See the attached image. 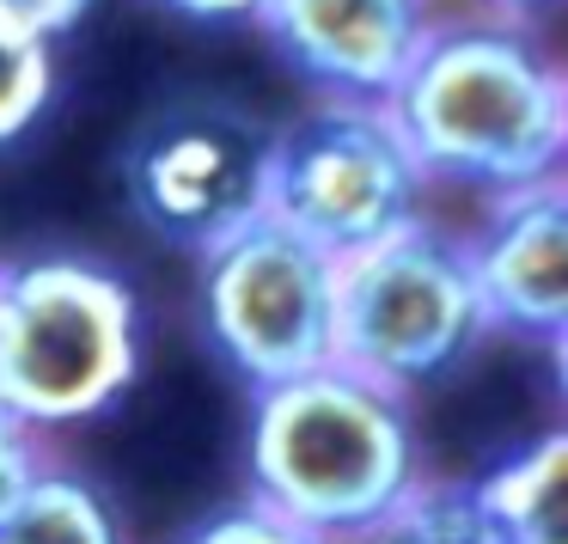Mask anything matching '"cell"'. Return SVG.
Segmentation results:
<instances>
[{
    "instance_id": "7",
    "label": "cell",
    "mask_w": 568,
    "mask_h": 544,
    "mask_svg": "<svg viewBox=\"0 0 568 544\" xmlns=\"http://www.w3.org/2000/svg\"><path fill=\"white\" fill-rule=\"evenodd\" d=\"M270 123L226 99H178L135 129L123 190L141 226L184 251H209L239 221L263 214Z\"/></svg>"
},
{
    "instance_id": "11",
    "label": "cell",
    "mask_w": 568,
    "mask_h": 544,
    "mask_svg": "<svg viewBox=\"0 0 568 544\" xmlns=\"http://www.w3.org/2000/svg\"><path fill=\"white\" fill-rule=\"evenodd\" d=\"M0 544H129V532L92 477L43 465L0 514Z\"/></svg>"
},
{
    "instance_id": "10",
    "label": "cell",
    "mask_w": 568,
    "mask_h": 544,
    "mask_svg": "<svg viewBox=\"0 0 568 544\" xmlns=\"http://www.w3.org/2000/svg\"><path fill=\"white\" fill-rule=\"evenodd\" d=\"M470 495L507 544H568V434L538 429L531 441L507 446L470 477Z\"/></svg>"
},
{
    "instance_id": "9",
    "label": "cell",
    "mask_w": 568,
    "mask_h": 544,
    "mask_svg": "<svg viewBox=\"0 0 568 544\" xmlns=\"http://www.w3.org/2000/svg\"><path fill=\"white\" fill-rule=\"evenodd\" d=\"M251 26L318 99L385 104L428 38V0H263Z\"/></svg>"
},
{
    "instance_id": "3",
    "label": "cell",
    "mask_w": 568,
    "mask_h": 544,
    "mask_svg": "<svg viewBox=\"0 0 568 544\" xmlns=\"http://www.w3.org/2000/svg\"><path fill=\"white\" fill-rule=\"evenodd\" d=\"M141 380V300L92 258H31L0 275V410L38 434L111 416Z\"/></svg>"
},
{
    "instance_id": "8",
    "label": "cell",
    "mask_w": 568,
    "mask_h": 544,
    "mask_svg": "<svg viewBox=\"0 0 568 544\" xmlns=\"http://www.w3.org/2000/svg\"><path fill=\"white\" fill-rule=\"evenodd\" d=\"M489 331L562 349L568 331V190L562 178L495 190L477 233L458 239Z\"/></svg>"
},
{
    "instance_id": "1",
    "label": "cell",
    "mask_w": 568,
    "mask_h": 544,
    "mask_svg": "<svg viewBox=\"0 0 568 544\" xmlns=\"http://www.w3.org/2000/svg\"><path fill=\"white\" fill-rule=\"evenodd\" d=\"M422 172L446 184L514 190L562 178L568 80L526 19L428 26L404 80L385 99Z\"/></svg>"
},
{
    "instance_id": "6",
    "label": "cell",
    "mask_w": 568,
    "mask_h": 544,
    "mask_svg": "<svg viewBox=\"0 0 568 544\" xmlns=\"http://www.w3.org/2000/svg\"><path fill=\"white\" fill-rule=\"evenodd\" d=\"M202 258V331L245 392L324 367L336 355V258L251 214Z\"/></svg>"
},
{
    "instance_id": "13",
    "label": "cell",
    "mask_w": 568,
    "mask_h": 544,
    "mask_svg": "<svg viewBox=\"0 0 568 544\" xmlns=\"http://www.w3.org/2000/svg\"><path fill=\"white\" fill-rule=\"evenodd\" d=\"M55 92V43L0 31V148H13Z\"/></svg>"
},
{
    "instance_id": "17",
    "label": "cell",
    "mask_w": 568,
    "mask_h": 544,
    "mask_svg": "<svg viewBox=\"0 0 568 544\" xmlns=\"http://www.w3.org/2000/svg\"><path fill=\"white\" fill-rule=\"evenodd\" d=\"M172 19H190V26H226V19H251L263 0H160Z\"/></svg>"
},
{
    "instance_id": "16",
    "label": "cell",
    "mask_w": 568,
    "mask_h": 544,
    "mask_svg": "<svg viewBox=\"0 0 568 544\" xmlns=\"http://www.w3.org/2000/svg\"><path fill=\"white\" fill-rule=\"evenodd\" d=\"M92 0H0V31L13 38H38V43H55L87 19Z\"/></svg>"
},
{
    "instance_id": "12",
    "label": "cell",
    "mask_w": 568,
    "mask_h": 544,
    "mask_svg": "<svg viewBox=\"0 0 568 544\" xmlns=\"http://www.w3.org/2000/svg\"><path fill=\"white\" fill-rule=\"evenodd\" d=\"M348 544H507L470 495V477H422Z\"/></svg>"
},
{
    "instance_id": "19",
    "label": "cell",
    "mask_w": 568,
    "mask_h": 544,
    "mask_svg": "<svg viewBox=\"0 0 568 544\" xmlns=\"http://www.w3.org/2000/svg\"><path fill=\"white\" fill-rule=\"evenodd\" d=\"M0 275H7V263H0Z\"/></svg>"
},
{
    "instance_id": "5",
    "label": "cell",
    "mask_w": 568,
    "mask_h": 544,
    "mask_svg": "<svg viewBox=\"0 0 568 544\" xmlns=\"http://www.w3.org/2000/svg\"><path fill=\"white\" fill-rule=\"evenodd\" d=\"M483 336L465 245L422 214L336 263V367L409 397L465 367Z\"/></svg>"
},
{
    "instance_id": "4",
    "label": "cell",
    "mask_w": 568,
    "mask_h": 544,
    "mask_svg": "<svg viewBox=\"0 0 568 544\" xmlns=\"http://www.w3.org/2000/svg\"><path fill=\"white\" fill-rule=\"evenodd\" d=\"M428 197V172L404 129L373 99H318L294 123L270 129L263 214L318 245L324 258H361L409 226Z\"/></svg>"
},
{
    "instance_id": "14",
    "label": "cell",
    "mask_w": 568,
    "mask_h": 544,
    "mask_svg": "<svg viewBox=\"0 0 568 544\" xmlns=\"http://www.w3.org/2000/svg\"><path fill=\"white\" fill-rule=\"evenodd\" d=\"M178 544H331V538H318L312 526H300V520L275 514L270 502L245 495V502L214 507V514L196 520V526H184Z\"/></svg>"
},
{
    "instance_id": "15",
    "label": "cell",
    "mask_w": 568,
    "mask_h": 544,
    "mask_svg": "<svg viewBox=\"0 0 568 544\" xmlns=\"http://www.w3.org/2000/svg\"><path fill=\"white\" fill-rule=\"evenodd\" d=\"M43 465H50V459H43V434L31 429V422H19L13 410H0V514L13 507V495L26 490Z\"/></svg>"
},
{
    "instance_id": "18",
    "label": "cell",
    "mask_w": 568,
    "mask_h": 544,
    "mask_svg": "<svg viewBox=\"0 0 568 544\" xmlns=\"http://www.w3.org/2000/svg\"><path fill=\"white\" fill-rule=\"evenodd\" d=\"M489 7H501L507 19H526V13H538V7H550V0H489Z\"/></svg>"
},
{
    "instance_id": "2",
    "label": "cell",
    "mask_w": 568,
    "mask_h": 544,
    "mask_svg": "<svg viewBox=\"0 0 568 544\" xmlns=\"http://www.w3.org/2000/svg\"><path fill=\"white\" fill-rule=\"evenodd\" d=\"M422 477V429L404 392H385L336 361L251 392L245 495L318 538L348 544Z\"/></svg>"
}]
</instances>
